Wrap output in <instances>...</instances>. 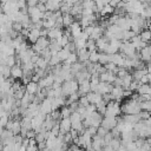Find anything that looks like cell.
I'll list each match as a JSON object with an SVG mask.
<instances>
[{
  "mask_svg": "<svg viewBox=\"0 0 151 151\" xmlns=\"http://www.w3.org/2000/svg\"><path fill=\"white\" fill-rule=\"evenodd\" d=\"M103 139H104V143H105V146H106V145H110V143H111L112 139H113V136H112L111 132H107V133L103 137Z\"/></svg>",
  "mask_w": 151,
  "mask_h": 151,
  "instance_id": "cell-39",
  "label": "cell"
},
{
  "mask_svg": "<svg viewBox=\"0 0 151 151\" xmlns=\"http://www.w3.org/2000/svg\"><path fill=\"white\" fill-rule=\"evenodd\" d=\"M132 93H133V92H131L130 90H124V92H123V98H124V97H131Z\"/></svg>",
  "mask_w": 151,
  "mask_h": 151,
  "instance_id": "cell-54",
  "label": "cell"
},
{
  "mask_svg": "<svg viewBox=\"0 0 151 151\" xmlns=\"http://www.w3.org/2000/svg\"><path fill=\"white\" fill-rule=\"evenodd\" d=\"M65 100H66V98H64V97H59V98H53V99H51L52 111L59 110L60 107L65 106Z\"/></svg>",
  "mask_w": 151,
  "mask_h": 151,
  "instance_id": "cell-14",
  "label": "cell"
},
{
  "mask_svg": "<svg viewBox=\"0 0 151 151\" xmlns=\"http://www.w3.org/2000/svg\"><path fill=\"white\" fill-rule=\"evenodd\" d=\"M85 110H86V113H87V116H90V114H92L93 112H96V111H97V107H96V105H92V104H90L88 106H86V107H85Z\"/></svg>",
  "mask_w": 151,
  "mask_h": 151,
  "instance_id": "cell-43",
  "label": "cell"
},
{
  "mask_svg": "<svg viewBox=\"0 0 151 151\" xmlns=\"http://www.w3.org/2000/svg\"><path fill=\"white\" fill-rule=\"evenodd\" d=\"M138 116H139L140 120H146V119H149V118L151 117V112H147V111H140Z\"/></svg>",
  "mask_w": 151,
  "mask_h": 151,
  "instance_id": "cell-40",
  "label": "cell"
},
{
  "mask_svg": "<svg viewBox=\"0 0 151 151\" xmlns=\"http://www.w3.org/2000/svg\"><path fill=\"white\" fill-rule=\"evenodd\" d=\"M25 90H26V93H27V94H31V96H35V94L40 91L38 84H37V83H33V81H29V83L25 86Z\"/></svg>",
  "mask_w": 151,
  "mask_h": 151,
  "instance_id": "cell-16",
  "label": "cell"
},
{
  "mask_svg": "<svg viewBox=\"0 0 151 151\" xmlns=\"http://www.w3.org/2000/svg\"><path fill=\"white\" fill-rule=\"evenodd\" d=\"M86 131L93 137V136H96L97 134V127H93V126H90L88 129H86Z\"/></svg>",
  "mask_w": 151,
  "mask_h": 151,
  "instance_id": "cell-47",
  "label": "cell"
},
{
  "mask_svg": "<svg viewBox=\"0 0 151 151\" xmlns=\"http://www.w3.org/2000/svg\"><path fill=\"white\" fill-rule=\"evenodd\" d=\"M110 146H111V147H112L114 151L119 150V149H120V146H122L120 138H113V139H112V142L110 143Z\"/></svg>",
  "mask_w": 151,
  "mask_h": 151,
  "instance_id": "cell-33",
  "label": "cell"
},
{
  "mask_svg": "<svg viewBox=\"0 0 151 151\" xmlns=\"http://www.w3.org/2000/svg\"><path fill=\"white\" fill-rule=\"evenodd\" d=\"M70 134H71V137H72V139L74 140L76 138H78L79 137V134H78V131H76V130H73V129H71V131H70Z\"/></svg>",
  "mask_w": 151,
  "mask_h": 151,
  "instance_id": "cell-53",
  "label": "cell"
},
{
  "mask_svg": "<svg viewBox=\"0 0 151 151\" xmlns=\"http://www.w3.org/2000/svg\"><path fill=\"white\" fill-rule=\"evenodd\" d=\"M109 5H110L111 7H113V8H116L117 5H118V1H117V0H111V1H109Z\"/></svg>",
  "mask_w": 151,
  "mask_h": 151,
  "instance_id": "cell-55",
  "label": "cell"
},
{
  "mask_svg": "<svg viewBox=\"0 0 151 151\" xmlns=\"http://www.w3.org/2000/svg\"><path fill=\"white\" fill-rule=\"evenodd\" d=\"M112 88H113V85L112 84H107V83H99L98 84V86H97V93H99V94H106V93H111V91H112Z\"/></svg>",
  "mask_w": 151,
  "mask_h": 151,
  "instance_id": "cell-8",
  "label": "cell"
},
{
  "mask_svg": "<svg viewBox=\"0 0 151 151\" xmlns=\"http://www.w3.org/2000/svg\"><path fill=\"white\" fill-rule=\"evenodd\" d=\"M74 22V18L71 14H63V27H70Z\"/></svg>",
  "mask_w": 151,
  "mask_h": 151,
  "instance_id": "cell-24",
  "label": "cell"
},
{
  "mask_svg": "<svg viewBox=\"0 0 151 151\" xmlns=\"http://www.w3.org/2000/svg\"><path fill=\"white\" fill-rule=\"evenodd\" d=\"M14 136L17 134H20V131H21V123L19 119H13L12 120V126H11V130H9Z\"/></svg>",
  "mask_w": 151,
  "mask_h": 151,
  "instance_id": "cell-21",
  "label": "cell"
},
{
  "mask_svg": "<svg viewBox=\"0 0 151 151\" xmlns=\"http://www.w3.org/2000/svg\"><path fill=\"white\" fill-rule=\"evenodd\" d=\"M78 104H79V106H81V107H86V106H88V105H90V103H88V100H87L86 96L80 97V98H79V100H78Z\"/></svg>",
  "mask_w": 151,
  "mask_h": 151,
  "instance_id": "cell-38",
  "label": "cell"
},
{
  "mask_svg": "<svg viewBox=\"0 0 151 151\" xmlns=\"http://www.w3.org/2000/svg\"><path fill=\"white\" fill-rule=\"evenodd\" d=\"M78 88H79V84L72 79L70 81H64L61 84V92H63V97L67 98L68 96H71L72 93H76L78 92Z\"/></svg>",
  "mask_w": 151,
  "mask_h": 151,
  "instance_id": "cell-2",
  "label": "cell"
},
{
  "mask_svg": "<svg viewBox=\"0 0 151 151\" xmlns=\"http://www.w3.org/2000/svg\"><path fill=\"white\" fill-rule=\"evenodd\" d=\"M83 32H85L88 37L92 34V32H93V26H88V27H86V28H84L83 29Z\"/></svg>",
  "mask_w": 151,
  "mask_h": 151,
  "instance_id": "cell-50",
  "label": "cell"
},
{
  "mask_svg": "<svg viewBox=\"0 0 151 151\" xmlns=\"http://www.w3.org/2000/svg\"><path fill=\"white\" fill-rule=\"evenodd\" d=\"M122 119H123L125 123L131 124V125H136V124L140 120V118H139V116H138V114H125Z\"/></svg>",
  "mask_w": 151,
  "mask_h": 151,
  "instance_id": "cell-18",
  "label": "cell"
},
{
  "mask_svg": "<svg viewBox=\"0 0 151 151\" xmlns=\"http://www.w3.org/2000/svg\"><path fill=\"white\" fill-rule=\"evenodd\" d=\"M94 1H84V2H81V7H83V9L84 8H91V9H93L94 8Z\"/></svg>",
  "mask_w": 151,
  "mask_h": 151,
  "instance_id": "cell-41",
  "label": "cell"
},
{
  "mask_svg": "<svg viewBox=\"0 0 151 151\" xmlns=\"http://www.w3.org/2000/svg\"><path fill=\"white\" fill-rule=\"evenodd\" d=\"M107 63H110V55L106 54V53H99L98 64H100V65H106Z\"/></svg>",
  "mask_w": 151,
  "mask_h": 151,
  "instance_id": "cell-30",
  "label": "cell"
},
{
  "mask_svg": "<svg viewBox=\"0 0 151 151\" xmlns=\"http://www.w3.org/2000/svg\"><path fill=\"white\" fill-rule=\"evenodd\" d=\"M88 118H90V122H91V126H93V127H99L100 125H101V120H103V116L101 114H99L97 111L96 112H93L92 114H90L88 116Z\"/></svg>",
  "mask_w": 151,
  "mask_h": 151,
  "instance_id": "cell-9",
  "label": "cell"
},
{
  "mask_svg": "<svg viewBox=\"0 0 151 151\" xmlns=\"http://www.w3.org/2000/svg\"><path fill=\"white\" fill-rule=\"evenodd\" d=\"M122 80H123V86H122V87H123V90H129V87H130L131 83L133 81V77H132V74L129 72V73H127V74H126Z\"/></svg>",
  "mask_w": 151,
  "mask_h": 151,
  "instance_id": "cell-23",
  "label": "cell"
},
{
  "mask_svg": "<svg viewBox=\"0 0 151 151\" xmlns=\"http://www.w3.org/2000/svg\"><path fill=\"white\" fill-rule=\"evenodd\" d=\"M107 132H110V131L105 130V129H104V127H101V126H99V127L97 129V136H99V137H101V138H103Z\"/></svg>",
  "mask_w": 151,
  "mask_h": 151,
  "instance_id": "cell-45",
  "label": "cell"
},
{
  "mask_svg": "<svg viewBox=\"0 0 151 151\" xmlns=\"http://www.w3.org/2000/svg\"><path fill=\"white\" fill-rule=\"evenodd\" d=\"M117 122H118L117 117L116 118L114 117H104L103 120H101V125L100 126L104 127L107 131H111L112 129H114L117 126Z\"/></svg>",
  "mask_w": 151,
  "mask_h": 151,
  "instance_id": "cell-4",
  "label": "cell"
},
{
  "mask_svg": "<svg viewBox=\"0 0 151 151\" xmlns=\"http://www.w3.org/2000/svg\"><path fill=\"white\" fill-rule=\"evenodd\" d=\"M4 131H5V127H4V126H1V125H0V136H1V134H2V132H4Z\"/></svg>",
  "mask_w": 151,
  "mask_h": 151,
  "instance_id": "cell-57",
  "label": "cell"
},
{
  "mask_svg": "<svg viewBox=\"0 0 151 151\" xmlns=\"http://www.w3.org/2000/svg\"><path fill=\"white\" fill-rule=\"evenodd\" d=\"M145 74H147L146 68H143V70H134V71L132 72L133 80H136V81H139V80L142 79V77L145 76Z\"/></svg>",
  "mask_w": 151,
  "mask_h": 151,
  "instance_id": "cell-25",
  "label": "cell"
},
{
  "mask_svg": "<svg viewBox=\"0 0 151 151\" xmlns=\"http://www.w3.org/2000/svg\"><path fill=\"white\" fill-rule=\"evenodd\" d=\"M26 138H27V139H33V138H35V132H34L33 130H29V131L26 133Z\"/></svg>",
  "mask_w": 151,
  "mask_h": 151,
  "instance_id": "cell-49",
  "label": "cell"
},
{
  "mask_svg": "<svg viewBox=\"0 0 151 151\" xmlns=\"http://www.w3.org/2000/svg\"><path fill=\"white\" fill-rule=\"evenodd\" d=\"M139 38H140L142 41H144V42L147 44L149 41H151V32L149 29H143L139 33Z\"/></svg>",
  "mask_w": 151,
  "mask_h": 151,
  "instance_id": "cell-28",
  "label": "cell"
},
{
  "mask_svg": "<svg viewBox=\"0 0 151 151\" xmlns=\"http://www.w3.org/2000/svg\"><path fill=\"white\" fill-rule=\"evenodd\" d=\"M120 110L125 114H139V112L142 111L140 110V103L138 100H132V99L126 100L120 106Z\"/></svg>",
  "mask_w": 151,
  "mask_h": 151,
  "instance_id": "cell-1",
  "label": "cell"
},
{
  "mask_svg": "<svg viewBox=\"0 0 151 151\" xmlns=\"http://www.w3.org/2000/svg\"><path fill=\"white\" fill-rule=\"evenodd\" d=\"M0 105H1V103H0Z\"/></svg>",
  "mask_w": 151,
  "mask_h": 151,
  "instance_id": "cell-63",
  "label": "cell"
},
{
  "mask_svg": "<svg viewBox=\"0 0 151 151\" xmlns=\"http://www.w3.org/2000/svg\"><path fill=\"white\" fill-rule=\"evenodd\" d=\"M47 65H48V63L42 58V57H39V59H38V61L34 64V68H38V70H44V71H46V67H47Z\"/></svg>",
  "mask_w": 151,
  "mask_h": 151,
  "instance_id": "cell-27",
  "label": "cell"
},
{
  "mask_svg": "<svg viewBox=\"0 0 151 151\" xmlns=\"http://www.w3.org/2000/svg\"><path fill=\"white\" fill-rule=\"evenodd\" d=\"M99 80L101 83H107V84H113V81L116 80V74H113L112 72L105 71L104 73L99 74Z\"/></svg>",
  "mask_w": 151,
  "mask_h": 151,
  "instance_id": "cell-11",
  "label": "cell"
},
{
  "mask_svg": "<svg viewBox=\"0 0 151 151\" xmlns=\"http://www.w3.org/2000/svg\"><path fill=\"white\" fill-rule=\"evenodd\" d=\"M145 68H146V71H147V74H151V63H150V64H146Z\"/></svg>",
  "mask_w": 151,
  "mask_h": 151,
  "instance_id": "cell-56",
  "label": "cell"
},
{
  "mask_svg": "<svg viewBox=\"0 0 151 151\" xmlns=\"http://www.w3.org/2000/svg\"><path fill=\"white\" fill-rule=\"evenodd\" d=\"M140 110H142V111H147V112H151V100L142 101V103H140Z\"/></svg>",
  "mask_w": 151,
  "mask_h": 151,
  "instance_id": "cell-37",
  "label": "cell"
},
{
  "mask_svg": "<svg viewBox=\"0 0 151 151\" xmlns=\"http://www.w3.org/2000/svg\"><path fill=\"white\" fill-rule=\"evenodd\" d=\"M64 143H65L66 145H70L71 143H73V139H72V137H71L70 132H67V133H65V134H64Z\"/></svg>",
  "mask_w": 151,
  "mask_h": 151,
  "instance_id": "cell-44",
  "label": "cell"
},
{
  "mask_svg": "<svg viewBox=\"0 0 151 151\" xmlns=\"http://www.w3.org/2000/svg\"><path fill=\"white\" fill-rule=\"evenodd\" d=\"M88 92H91V91H90V80H85V81H83L81 84H79L78 94H79L80 97L86 96Z\"/></svg>",
  "mask_w": 151,
  "mask_h": 151,
  "instance_id": "cell-17",
  "label": "cell"
},
{
  "mask_svg": "<svg viewBox=\"0 0 151 151\" xmlns=\"http://www.w3.org/2000/svg\"><path fill=\"white\" fill-rule=\"evenodd\" d=\"M35 45L41 50V51H44V50H46V48H48V45H50V40L47 39V38H44V37H40L38 40H37V42H35Z\"/></svg>",
  "mask_w": 151,
  "mask_h": 151,
  "instance_id": "cell-22",
  "label": "cell"
},
{
  "mask_svg": "<svg viewBox=\"0 0 151 151\" xmlns=\"http://www.w3.org/2000/svg\"><path fill=\"white\" fill-rule=\"evenodd\" d=\"M147 77H149V85L151 86V74H147Z\"/></svg>",
  "mask_w": 151,
  "mask_h": 151,
  "instance_id": "cell-59",
  "label": "cell"
},
{
  "mask_svg": "<svg viewBox=\"0 0 151 151\" xmlns=\"http://www.w3.org/2000/svg\"><path fill=\"white\" fill-rule=\"evenodd\" d=\"M145 142H146V143H147V144H149V145L151 146V137H150V138H147V139H146Z\"/></svg>",
  "mask_w": 151,
  "mask_h": 151,
  "instance_id": "cell-58",
  "label": "cell"
},
{
  "mask_svg": "<svg viewBox=\"0 0 151 151\" xmlns=\"http://www.w3.org/2000/svg\"><path fill=\"white\" fill-rule=\"evenodd\" d=\"M147 29L151 32V24H149V26H147Z\"/></svg>",
  "mask_w": 151,
  "mask_h": 151,
  "instance_id": "cell-61",
  "label": "cell"
},
{
  "mask_svg": "<svg viewBox=\"0 0 151 151\" xmlns=\"http://www.w3.org/2000/svg\"><path fill=\"white\" fill-rule=\"evenodd\" d=\"M38 0H29L28 2H27V7H37V5H38Z\"/></svg>",
  "mask_w": 151,
  "mask_h": 151,
  "instance_id": "cell-51",
  "label": "cell"
},
{
  "mask_svg": "<svg viewBox=\"0 0 151 151\" xmlns=\"http://www.w3.org/2000/svg\"><path fill=\"white\" fill-rule=\"evenodd\" d=\"M11 76H12L14 79H17V78H22L24 72H22L21 65H15V66H13V67L11 68Z\"/></svg>",
  "mask_w": 151,
  "mask_h": 151,
  "instance_id": "cell-20",
  "label": "cell"
},
{
  "mask_svg": "<svg viewBox=\"0 0 151 151\" xmlns=\"http://www.w3.org/2000/svg\"><path fill=\"white\" fill-rule=\"evenodd\" d=\"M86 98H87L88 103L92 104V105H97V104H99V103L103 100L101 94H99V93H97V92H88V93L86 94Z\"/></svg>",
  "mask_w": 151,
  "mask_h": 151,
  "instance_id": "cell-12",
  "label": "cell"
},
{
  "mask_svg": "<svg viewBox=\"0 0 151 151\" xmlns=\"http://www.w3.org/2000/svg\"><path fill=\"white\" fill-rule=\"evenodd\" d=\"M127 73H129V71H127V70H125V68H119V70H118V72L116 73V77H117V78L123 79Z\"/></svg>",
  "mask_w": 151,
  "mask_h": 151,
  "instance_id": "cell-42",
  "label": "cell"
},
{
  "mask_svg": "<svg viewBox=\"0 0 151 151\" xmlns=\"http://www.w3.org/2000/svg\"><path fill=\"white\" fill-rule=\"evenodd\" d=\"M78 61V57H77V53H70V55H68V58L66 59V61H64V63H66V64H68V65H73L74 63H77Z\"/></svg>",
  "mask_w": 151,
  "mask_h": 151,
  "instance_id": "cell-35",
  "label": "cell"
},
{
  "mask_svg": "<svg viewBox=\"0 0 151 151\" xmlns=\"http://www.w3.org/2000/svg\"><path fill=\"white\" fill-rule=\"evenodd\" d=\"M98 59H99V52H98V51L90 52V57H88V61H90V63L97 64V63H98Z\"/></svg>",
  "mask_w": 151,
  "mask_h": 151,
  "instance_id": "cell-32",
  "label": "cell"
},
{
  "mask_svg": "<svg viewBox=\"0 0 151 151\" xmlns=\"http://www.w3.org/2000/svg\"><path fill=\"white\" fill-rule=\"evenodd\" d=\"M45 6H46V11L48 12H57L60 9V6H61V2L58 1V0H48L45 2Z\"/></svg>",
  "mask_w": 151,
  "mask_h": 151,
  "instance_id": "cell-10",
  "label": "cell"
},
{
  "mask_svg": "<svg viewBox=\"0 0 151 151\" xmlns=\"http://www.w3.org/2000/svg\"><path fill=\"white\" fill-rule=\"evenodd\" d=\"M113 85H114V86H119V87H122V86H123V80H122L120 78H117V77H116V80L113 81Z\"/></svg>",
  "mask_w": 151,
  "mask_h": 151,
  "instance_id": "cell-52",
  "label": "cell"
},
{
  "mask_svg": "<svg viewBox=\"0 0 151 151\" xmlns=\"http://www.w3.org/2000/svg\"><path fill=\"white\" fill-rule=\"evenodd\" d=\"M59 129H60V132H59L60 134H65V133L70 132L71 129H72L70 118H64V119H61V120L59 122Z\"/></svg>",
  "mask_w": 151,
  "mask_h": 151,
  "instance_id": "cell-6",
  "label": "cell"
},
{
  "mask_svg": "<svg viewBox=\"0 0 151 151\" xmlns=\"http://www.w3.org/2000/svg\"><path fill=\"white\" fill-rule=\"evenodd\" d=\"M68 29H70V33H71V37L73 38V39H77V38H79V35L81 34V32H83V28L80 27V25H79V21H74L70 27H68Z\"/></svg>",
  "mask_w": 151,
  "mask_h": 151,
  "instance_id": "cell-7",
  "label": "cell"
},
{
  "mask_svg": "<svg viewBox=\"0 0 151 151\" xmlns=\"http://www.w3.org/2000/svg\"><path fill=\"white\" fill-rule=\"evenodd\" d=\"M138 83H139V85H143V84H149V77H147V74L143 76V77H142V79H140Z\"/></svg>",
  "mask_w": 151,
  "mask_h": 151,
  "instance_id": "cell-48",
  "label": "cell"
},
{
  "mask_svg": "<svg viewBox=\"0 0 151 151\" xmlns=\"http://www.w3.org/2000/svg\"><path fill=\"white\" fill-rule=\"evenodd\" d=\"M150 92H151V87L149 84H143V85H139L138 90H137V93L139 96H143V94H149L150 96Z\"/></svg>",
  "mask_w": 151,
  "mask_h": 151,
  "instance_id": "cell-26",
  "label": "cell"
},
{
  "mask_svg": "<svg viewBox=\"0 0 151 151\" xmlns=\"http://www.w3.org/2000/svg\"><path fill=\"white\" fill-rule=\"evenodd\" d=\"M114 12V8L113 7H111L109 4L107 5H105L104 6V8L101 9V12H100V15H106V14H112Z\"/></svg>",
  "mask_w": 151,
  "mask_h": 151,
  "instance_id": "cell-36",
  "label": "cell"
},
{
  "mask_svg": "<svg viewBox=\"0 0 151 151\" xmlns=\"http://www.w3.org/2000/svg\"><path fill=\"white\" fill-rule=\"evenodd\" d=\"M71 110L68 109V106H63L61 107V110H60V116H61V119H64V118H70V116H71Z\"/></svg>",
  "mask_w": 151,
  "mask_h": 151,
  "instance_id": "cell-34",
  "label": "cell"
},
{
  "mask_svg": "<svg viewBox=\"0 0 151 151\" xmlns=\"http://www.w3.org/2000/svg\"><path fill=\"white\" fill-rule=\"evenodd\" d=\"M138 87H139V83H138V81H136V80H133V81L131 83V85H130L129 90H130L131 92H133V91H137V90H138Z\"/></svg>",
  "mask_w": 151,
  "mask_h": 151,
  "instance_id": "cell-46",
  "label": "cell"
},
{
  "mask_svg": "<svg viewBox=\"0 0 151 151\" xmlns=\"http://www.w3.org/2000/svg\"><path fill=\"white\" fill-rule=\"evenodd\" d=\"M39 38H40V29H38V28H31L29 32H28V35H27L28 41L34 45Z\"/></svg>",
  "mask_w": 151,
  "mask_h": 151,
  "instance_id": "cell-15",
  "label": "cell"
},
{
  "mask_svg": "<svg viewBox=\"0 0 151 151\" xmlns=\"http://www.w3.org/2000/svg\"><path fill=\"white\" fill-rule=\"evenodd\" d=\"M136 34L131 31V29H129V31H123V41H130L133 37H134Z\"/></svg>",
  "mask_w": 151,
  "mask_h": 151,
  "instance_id": "cell-31",
  "label": "cell"
},
{
  "mask_svg": "<svg viewBox=\"0 0 151 151\" xmlns=\"http://www.w3.org/2000/svg\"><path fill=\"white\" fill-rule=\"evenodd\" d=\"M76 53H77V57H78V61H79V63H85V61L88 60L90 52H88L86 48H84V50H79V51H77Z\"/></svg>",
  "mask_w": 151,
  "mask_h": 151,
  "instance_id": "cell-19",
  "label": "cell"
},
{
  "mask_svg": "<svg viewBox=\"0 0 151 151\" xmlns=\"http://www.w3.org/2000/svg\"><path fill=\"white\" fill-rule=\"evenodd\" d=\"M0 151H2V144H0Z\"/></svg>",
  "mask_w": 151,
  "mask_h": 151,
  "instance_id": "cell-62",
  "label": "cell"
},
{
  "mask_svg": "<svg viewBox=\"0 0 151 151\" xmlns=\"http://www.w3.org/2000/svg\"><path fill=\"white\" fill-rule=\"evenodd\" d=\"M39 112L42 114H51L52 113V105H51V99L45 98L40 104H39Z\"/></svg>",
  "mask_w": 151,
  "mask_h": 151,
  "instance_id": "cell-5",
  "label": "cell"
},
{
  "mask_svg": "<svg viewBox=\"0 0 151 151\" xmlns=\"http://www.w3.org/2000/svg\"><path fill=\"white\" fill-rule=\"evenodd\" d=\"M40 151H51L48 147H45V149H42V150H40Z\"/></svg>",
  "mask_w": 151,
  "mask_h": 151,
  "instance_id": "cell-60",
  "label": "cell"
},
{
  "mask_svg": "<svg viewBox=\"0 0 151 151\" xmlns=\"http://www.w3.org/2000/svg\"><path fill=\"white\" fill-rule=\"evenodd\" d=\"M120 113H122V110H120L119 103L111 100L106 104V111H105L104 117H114L116 118V117L120 116Z\"/></svg>",
  "mask_w": 151,
  "mask_h": 151,
  "instance_id": "cell-3",
  "label": "cell"
},
{
  "mask_svg": "<svg viewBox=\"0 0 151 151\" xmlns=\"http://www.w3.org/2000/svg\"><path fill=\"white\" fill-rule=\"evenodd\" d=\"M68 55H70V52H68L66 48H61V50L57 53V57L60 59V61H61V63L66 61V59L68 58Z\"/></svg>",
  "mask_w": 151,
  "mask_h": 151,
  "instance_id": "cell-29",
  "label": "cell"
},
{
  "mask_svg": "<svg viewBox=\"0 0 151 151\" xmlns=\"http://www.w3.org/2000/svg\"><path fill=\"white\" fill-rule=\"evenodd\" d=\"M63 37V29L60 28H52L48 31V34H47V39L51 41V40H58Z\"/></svg>",
  "mask_w": 151,
  "mask_h": 151,
  "instance_id": "cell-13",
  "label": "cell"
}]
</instances>
